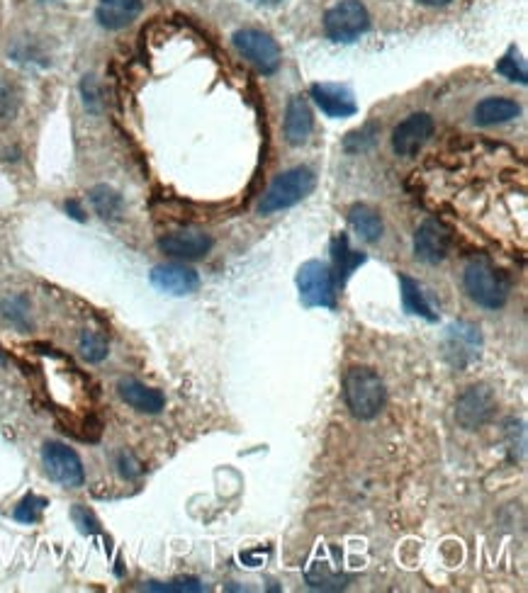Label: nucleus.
I'll list each match as a JSON object with an SVG mask.
<instances>
[{
    "label": "nucleus",
    "instance_id": "1",
    "mask_svg": "<svg viewBox=\"0 0 528 593\" xmlns=\"http://www.w3.org/2000/svg\"><path fill=\"white\" fill-rule=\"evenodd\" d=\"M344 397L356 419L370 421L385 409L387 389L375 370H370V367H351L344 377Z\"/></svg>",
    "mask_w": 528,
    "mask_h": 593
},
{
    "label": "nucleus",
    "instance_id": "2",
    "mask_svg": "<svg viewBox=\"0 0 528 593\" xmlns=\"http://www.w3.org/2000/svg\"><path fill=\"white\" fill-rule=\"evenodd\" d=\"M465 290L473 302L485 309H502L507 304L511 285L509 278L499 268L487 261V258H475L468 263L463 275Z\"/></svg>",
    "mask_w": 528,
    "mask_h": 593
},
{
    "label": "nucleus",
    "instance_id": "3",
    "mask_svg": "<svg viewBox=\"0 0 528 593\" xmlns=\"http://www.w3.org/2000/svg\"><path fill=\"white\" fill-rule=\"evenodd\" d=\"M314 183H317V178H314L310 168H292V171L278 175V178L273 180V185L268 188L266 195H263L258 210H261V214L288 210V207L297 205V202H302L310 195L314 190Z\"/></svg>",
    "mask_w": 528,
    "mask_h": 593
},
{
    "label": "nucleus",
    "instance_id": "4",
    "mask_svg": "<svg viewBox=\"0 0 528 593\" xmlns=\"http://www.w3.org/2000/svg\"><path fill=\"white\" fill-rule=\"evenodd\" d=\"M297 292H300V302L305 304V307L334 309V273H331L329 265L322 261H307L302 265V268L297 270Z\"/></svg>",
    "mask_w": 528,
    "mask_h": 593
},
{
    "label": "nucleus",
    "instance_id": "5",
    "mask_svg": "<svg viewBox=\"0 0 528 593\" xmlns=\"http://www.w3.org/2000/svg\"><path fill=\"white\" fill-rule=\"evenodd\" d=\"M370 27L368 10L358 0H344V3L334 5L327 15H324V32L331 42H356Z\"/></svg>",
    "mask_w": 528,
    "mask_h": 593
},
{
    "label": "nucleus",
    "instance_id": "6",
    "mask_svg": "<svg viewBox=\"0 0 528 593\" xmlns=\"http://www.w3.org/2000/svg\"><path fill=\"white\" fill-rule=\"evenodd\" d=\"M234 44L244 59H249L251 64L256 66L258 71L266 73V76H273L275 71L280 69V61H283V54H280L278 42L271 35L261 30H239L234 35Z\"/></svg>",
    "mask_w": 528,
    "mask_h": 593
},
{
    "label": "nucleus",
    "instance_id": "7",
    "mask_svg": "<svg viewBox=\"0 0 528 593\" xmlns=\"http://www.w3.org/2000/svg\"><path fill=\"white\" fill-rule=\"evenodd\" d=\"M44 470L56 484L66 489H78L86 482V472H83L81 457L76 455V450L66 448L61 443H47L42 450Z\"/></svg>",
    "mask_w": 528,
    "mask_h": 593
},
{
    "label": "nucleus",
    "instance_id": "8",
    "mask_svg": "<svg viewBox=\"0 0 528 593\" xmlns=\"http://www.w3.org/2000/svg\"><path fill=\"white\" fill-rule=\"evenodd\" d=\"M494 409H497V397H494L492 389L485 384H475L458 397L456 421L465 431H477L492 419Z\"/></svg>",
    "mask_w": 528,
    "mask_h": 593
},
{
    "label": "nucleus",
    "instance_id": "9",
    "mask_svg": "<svg viewBox=\"0 0 528 593\" xmlns=\"http://www.w3.org/2000/svg\"><path fill=\"white\" fill-rule=\"evenodd\" d=\"M434 137V120L424 112L409 115L407 120L400 122L392 132V149L397 156H417L426 146V141Z\"/></svg>",
    "mask_w": 528,
    "mask_h": 593
},
{
    "label": "nucleus",
    "instance_id": "10",
    "mask_svg": "<svg viewBox=\"0 0 528 593\" xmlns=\"http://www.w3.org/2000/svg\"><path fill=\"white\" fill-rule=\"evenodd\" d=\"M453 244L451 229L443 227L436 219H429L417 229V236H414V253H417L419 261L436 265L441 263L443 258L448 256Z\"/></svg>",
    "mask_w": 528,
    "mask_h": 593
},
{
    "label": "nucleus",
    "instance_id": "11",
    "mask_svg": "<svg viewBox=\"0 0 528 593\" xmlns=\"http://www.w3.org/2000/svg\"><path fill=\"white\" fill-rule=\"evenodd\" d=\"M151 285L156 290L166 292V295H193L195 290L200 287V278L193 268H185V265L178 263H166V265H156L151 270Z\"/></svg>",
    "mask_w": 528,
    "mask_h": 593
},
{
    "label": "nucleus",
    "instance_id": "12",
    "mask_svg": "<svg viewBox=\"0 0 528 593\" xmlns=\"http://www.w3.org/2000/svg\"><path fill=\"white\" fill-rule=\"evenodd\" d=\"M159 248L173 258L198 261V258H205L210 253L212 239L202 231H173V234L161 236Z\"/></svg>",
    "mask_w": 528,
    "mask_h": 593
},
{
    "label": "nucleus",
    "instance_id": "13",
    "mask_svg": "<svg viewBox=\"0 0 528 593\" xmlns=\"http://www.w3.org/2000/svg\"><path fill=\"white\" fill-rule=\"evenodd\" d=\"M312 98L314 103L319 105V110L324 112L327 117H351L356 115L358 105L353 100V93L344 86H336V83H314L312 86Z\"/></svg>",
    "mask_w": 528,
    "mask_h": 593
},
{
    "label": "nucleus",
    "instance_id": "14",
    "mask_svg": "<svg viewBox=\"0 0 528 593\" xmlns=\"http://www.w3.org/2000/svg\"><path fill=\"white\" fill-rule=\"evenodd\" d=\"M314 127L310 103L302 95H292L288 110H285V139L292 146H302L310 139Z\"/></svg>",
    "mask_w": 528,
    "mask_h": 593
},
{
    "label": "nucleus",
    "instance_id": "15",
    "mask_svg": "<svg viewBox=\"0 0 528 593\" xmlns=\"http://www.w3.org/2000/svg\"><path fill=\"white\" fill-rule=\"evenodd\" d=\"M142 13V0H100L95 18L105 30H122Z\"/></svg>",
    "mask_w": 528,
    "mask_h": 593
},
{
    "label": "nucleus",
    "instance_id": "16",
    "mask_svg": "<svg viewBox=\"0 0 528 593\" xmlns=\"http://www.w3.org/2000/svg\"><path fill=\"white\" fill-rule=\"evenodd\" d=\"M117 392H120V397L125 399L132 409L142 411V414H159L166 404L164 394H161L159 389L146 387V384L139 380H122L117 384Z\"/></svg>",
    "mask_w": 528,
    "mask_h": 593
},
{
    "label": "nucleus",
    "instance_id": "17",
    "mask_svg": "<svg viewBox=\"0 0 528 593\" xmlns=\"http://www.w3.org/2000/svg\"><path fill=\"white\" fill-rule=\"evenodd\" d=\"M519 115H521L519 103L509 98H485L475 107V122L480 124V127H494V124L511 122Z\"/></svg>",
    "mask_w": 528,
    "mask_h": 593
},
{
    "label": "nucleus",
    "instance_id": "18",
    "mask_svg": "<svg viewBox=\"0 0 528 593\" xmlns=\"http://www.w3.org/2000/svg\"><path fill=\"white\" fill-rule=\"evenodd\" d=\"M348 222H351L353 231H356L363 241H368V244H375V241L383 236V219H380V214L375 212L373 207L353 205L351 210H348Z\"/></svg>",
    "mask_w": 528,
    "mask_h": 593
},
{
    "label": "nucleus",
    "instance_id": "19",
    "mask_svg": "<svg viewBox=\"0 0 528 593\" xmlns=\"http://www.w3.org/2000/svg\"><path fill=\"white\" fill-rule=\"evenodd\" d=\"M307 584L317 591H341L346 589L351 576L341 572H331L327 562H312V567L305 572Z\"/></svg>",
    "mask_w": 528,
    "mask_h": 593
},
{
    "label": "nucleus",
    "instance_id": "20",
    "mask_svg": "<svg viewBox=\"0 0 528 593\" xmlns=\"http://www.w3.org/2000/svg\"><path fill=\"white\" fill-rule=\"evenodd\" d=\"M400 285H402V307H404V312L424 316L426 321H436L438 319V316L431 312L429 302L424 299V292H421L417 280H412L409 275H400Z\"/></svg>",
    "mask_w": 528,
    "mask_h": 593
},
{
    "label": "nucleus",
    "instance_id": "21",
    "mask_svg": "<svg viewBox=\"0 0 528 593\" xmlns=\"http://www.w3.org/2000/svg\"><path fill=\"white\" fill-rule=\"evenodd\" d=\"M334 263H336V282H339V285H344V282L348 280V275H351L358 265L365 263V253L351 251L348 239L344 234H341L339 239L334 241Z\"/></svg>",
    "mask_w": 528,
    "mask_h": 593
},
{
    "label": "nucleus",
    "instance_id": "22",
    "mask_svg": "<svg viewBox=\"0 0 528 593\" xmlns=\"http://www.w3.org/2000/svg\"><path fill=\"white\" fill-rule=\"evenodd\" d=\"M91 205L103 219H115L122 212V195L110 185H98L91 190Z\"/></svg>",
    "mask_w": 528,
    "mask_h": 593
},
{
    "label": "nucleus",
    "instance_id": "23",
    "mask_svg": "<svg viewBox=\"0 0 528 593\" xmlns=\"http://www.w3.org/2000/svg\"><path fill=\"white\" fill-rule=\"evenodd\" d=\"M81 355L88 363H100L108 358V338L98 331H83L81 333Z\"/></svg>",
    "mask_w": 528,
    "mask_h": 593
},
{
    "label": "nucleus",
    "instance_id": "24",
    "mask_svg": "<svg viewBox=\"0 0 528 593\" xmlns=\"http://www.w3.org/2000/svg\"><path fill=\"white\" fill-rule=\"evenodd\" d=\"M44 506H47V501L39 499V496H25V499L20 501L18 508H15V521L20 523H37L39 516H42Z\"/></svg>",
    "mask_w": 528,
    "mask_h": 593
},
{
    "label": "nucleus",
    "instance_id": "25",
    "mask_svg": "<svg viewBox=\"0 0 528 593\" xmlns=\"http://www.w3.org/2000/svg\"><path fill=\"white\" fill-rule=\"evenodd\" d=\"M146 591H161V593H200L205 591V586L200 584L198 579H181V581H168V584H151L144 586Z\"/></svg>",
    "mask_w": 528,
    "mask_h": 593
},
{
    "label": "nucleus",
    "instance_id": "26",
    "mask_svg": "<svg viewBox=\"0 0 528 593\" xmlns=\"http://www.w3.org/2000/svg\"><path fill=\"white\" fill-rule=\"evenodd\" d=\"M497 71L502 73L504 78H509V81H514V83L519 81L521 86H526V66H524V61L516 59L514 52H509L502 61H499Z\"/></svg>",
    "mask_w": 528,
    "mask_h": 593
},
{
    "label": "nucleus",
    "instance_id": "27",
    "mask_svg": "<svg viewBox=\"0 0 528 593\" xmlns=\"http://www.w3.org/2000/svg\"><path fill=\"white\" fill-rule=\"evenodd\" d=\"M71 516H73V521H76L78 530H81V533H86V535L100 533V523L95 521V516H93L91 511H88V508H83V506H73Z\"/></svg>",
    "mask_w": 528,
    "mask_h": 593
},
{
    "label": "nucleus",
    "instance_id": "28",
    "mask_svg": "<svg viewBox=\"0 0 528 593\" xmlns=\"http://www.w3.org/2000/svg\"><path fill=\"white\" fill-rule=\"evenodd\" d=\"M81 90H83V100H86V105L91 107V110H98V88H95V81H93V76H86V81H83V86H81Z\"/></svg>",
    "mask_w": 528,
    "mask_h": 593
},
{
    "label": "nucleus",
    "instance_id": "29",
    "mask_svg": "<svg viewBox=\"0 0 528 593\" xmlns=\"http://www.w3.org/2000/svg\"><path fill=\"white\" fill-rule=\"evenodd\" d=\"M120 472L125 474V477H137V474H139V462L134 460V457L129 455V453L120 455Z\"/></svg>",
    "mask_w": 528,
    "mask_h": 593
},
{
    "label": "nucleus",
    "instance_id": "30",
    "mask_svg": "<svg viewBox=\"0 0 528 593\" xmlns=\"http://www.w3.org/2000/svg\"><path fill=\"white\" fill-rule=\"evenodd\" d=\"M13 112V95L0 83V117H8Z\"/></svg>",
    "mask_w": 528,
    "mask_h": 593
},
{
    "label": "nucleus",
    "instance_id": "31",
    "mask_svg": "<svg viewBox=\"0 0 528 593\" xmlns=\"http://www.w3.org/2000/svg\"><path fill=\"white\" fill-rule=\"evenodd\" d=\"M66 212H69L73 219H78V222H86V214H83L81 205H78L76 200H69V202H66Z\"/></svg>",
    "mask_w": 528,
    "mask_h": 593
},
{
    "label": "nucleus",
    "instance_id": "32",
    "mask_svg": "<svg viewBox=\"0 0 528 593\" xmlns=\"http://www.w3.org/2000/svg\"><path fill=\"white\" fill-rule=\"evenodd\" d=\"M421 3L431 5V8H436V5H446V3H451V0H421Z\"/></svg>",
    "mask_w": 528,
    "mask_h": 593
},
{
    "label": "nucleus",
    "instance_id": "33",
    "mask_svg": "<svg viewBox=\"0 0 528 593\" xmlns=\"http://www.w3.org/2000/svg\"><path fill=\"white\" fill-rule=\"evenodd\" d=\"M251 3H258V5H278L280 0H251Z\"/></svg>",
    "mask_w": 528,
    "mask_h": 593
},
{
    "label": "nucleus",
    "instance_id": "34",
    "mask_svg": "<svg viewBox=\"0 0 528 593\" xmlns=\"http://www.w3.org/2000/svg\"><path fill=\"white\" fill-rule=\"evenodd\" d=\"M8 363V358H5V353H3V348H0V365H5Z\"/></svg>",
    "mask_w": 528,
    "mask_h": 593
}]
</instances>
